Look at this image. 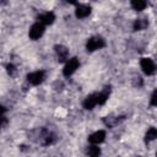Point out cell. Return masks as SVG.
<instances>
[{"instance_id":"cell-1","label":"cell","mask_w":157,"mask_h":157,"mask_svg":"<svg viewBox=\"0 0 157 157\" xmlns=\"http://www.w3.org/2000/svg\"><path fill=\"white\" fill-rule=\"evenodd\" d=\"M103 47H105V42L102 37H98V36H94V37H91L87 43H86V49L87 52H94V50H98V49H102Z\"/></svg>"},{"instance_id":"cell-2","label":"cell","mask_w":157,"mask_h":157,"mask_svg":"<svg viewBox=\"0 0 157 157\" xmlns=\"http://www.w3.org/2000/svg\"><path fill=\"white\" fill-rule=\"evenodd\" d=\"M80 66V61L77 58H71V59H67L66 63H65V66L63 69V74L65 76H71Z\"/></svg>"},{"instance_id":"cell-3","label":"cell","mask_w":157,"mask_h":157,"mask_svg":"<svg viewBox=\"0 0 157 157\" xmlns=\"http://www.w3.org/2000/svg\"><path fill=\"white\" fill-rule=\"evenodd\" d=\"M44 31H45V27H44L42 23L36 22V23H33V25L31 26L29 32H28V36H29V38H31V39L37 40V39H39V38L43 36Z\"/></svg>"},{"instance_id":"cell-4","label":"cell","mask_w":157,"mask_h":157,"mask_svg":"<svg viewBox=\"0 0 157 157\" xmlns=\"http://www.w3.org/2000/svg\"><path fill=\"white\" fill-rule=\"evenodd\" d=\"M140 66L142 69V71L146 74V75H153L155 71H156V65L153 63L152 59L150 58H142L141 61H140Z\"/></svg>"},{"instance_id":"cell-5","label":"cell","mask_w":157,"mask_h":157,"mask_svg":"<svg viewBox=\"0 0 157 157\" xmlns=\"http://www.w3.org/2000/svg\"><path fill=\"white\" fill-rule=\"evenodd\" d=\"M44 80V71L42 70H38V71H33L31 74L27 75V81L28 83L33 85V86H37L39 83H42V81Z\"/></svg>"},{"instance_id":"cell-6","label":"cell","mask_w":157,"mask_h":157,"mask_svg":"<svg viewBox=\"0 0 157 157\" xmlns=\"http://www.w3.org/2000/svg\"><path fill=\"white\" fill-rule=\"evenodd\" d=\"M54 20H55V15L52 11H45L38 16V22L42 23L44 27L48 25H52L54 22Z\"/></svg>"},{"instance_id":"cell-7","label":"cell","mask_w":157,"mask_h":157,"mask_svg":"<svg viewBox=\"0 0 157 157\" xmlns=\"http://www.w3.org/2000/svg\"><path fill=\"white\" fill-rule=\"evenodd\" d=\"M105 139V131L104 130H98V131H94L93 134H91L88 136V141L92 144V145H99L101 142H103Z\"/></svg>"},{"instance_id":"cell-8","label":"cell","mask_w":157,"mask_h":157,"mask_svg":"<svg viewBox=\"0 0 157 157\" xmlns=\"http://www.w3.org/2000/svg\"><path fill=\"white\" fill-rule=\"evenodd\" d=\"M91 13V7L88 5L85 4H77L76 10H75V15L77 18H85Z\"/></svg>"},{"instance_id":"cell-9","label":"cell","mask_w":157,"mask_h":157,"mask_svg":"<svg viewBox=\"0 0 157 157\" xmlns=\"http://www.w3.org/2000/svg\"><path fill=\"white\" fill-rule=\"evenodd\" d=\"M55 54L59 61H66L69 59V50L64 45H55Z\"/></svg>"},{"instance_id":"cell-10","label":"cell","mask_w":157,"mask_h":157,"mask_svg":"<svg viewBox=\"0 0 157 157\" xmlns=\"http://www.w3.org/2000/svg\"><path fill=\"white\" fill-rule=\"evenodd\" d=\"M83 108L85 109H93L97 105V93L88 94L83 101Z\"/></svg>"},{"instance_id":"cell-11","label":"cell","mask_w":157,"mask_h":157,"mask_svg":"<svg viewBox=\"0 0 157 157\" xmlns=\"http://www.w3.org/2000/svg\"><path fill=\"white\" fill-rule=\"evenodd\" d=\"M109 93H110V88H109V87H105L103 91L97 92V104H98V105H103V104L108 101Z\"/></svg>"},{"instance_id":"cell-12","label":"cell","mask_w":157,"mask_h":157,"mask_svg":"<svg viewBox=\"0 0 157 157\" xmlns=\"http://www.w3.org/2000/svg\"><path fill=\"white\" fill-rule=\"evenodd\" d=\"M86 155L88 157H99L101 155V148L98 147V145H91L86 148Z\"/></svg>"},{"instance_id":"cell-13","label":"cell","mask_w":157,"mask_h":157,"mask_svg":"<svg viewBox=\"0 0 157 157\" xmlns=\"http://www.w3.org/2000/svg\"><path fill=\"white\" fill-rule=\"evenodd\" d=\"M147 26H148V21H147L146 18H137V20L134 22V29H136V31L145 29Z\"/></svg>"},{"instance_id":"cell-14","label":"cell","mask_w":157,"mask_h":157,"mask_svg":"<svg viewBox=\"0 0 157 157\" xmlns=\"http://www.w3.org/2000/svg\"><path fill=\"white\" fill-rule=\"evenodd\" d=\"M156 137H157V130H156V128H150V129L147 130L146 135H145V141H146V142H151V141H153Z\"/></svg>"},{"instance_id":"cell-15","label":"cell","mask_w":157,"mask_h":157,"mask_svg":"<svg viewBox=\"0 0 157 157\" xmlns=\"http://www.w3.org/2000/svg\"><path fill=\"white\" fill-rule=\"evenodd\" d=\"M131 6H132L135 10L141 11V10H144V9L147 6V4H146L145 1H140V0H137V1H131Z\"/></svg>"},{"instance_id":"cell-16","label":"cell","mask_w":157,"mask_h":157,"mask_svg":"<svg viewBox=\"0 0 157 157\" xmlns=\"http://www.w3.org/2000/svg\"><path fill=\"white\" fill-rule=\"evenodd\" d=\"M156 97H157V91L155 90V91L152 92V96H151V105H153V107L157 104V102H156L157 98H156Z\"/></svg>"},{"instance_id":"cell-17","label":"cell","mask_w":157,"mask_h":157,"mask_svg":"<svg viewBox=\"0 0 157 157\" xmlns=\"http://www.w3.org/2000/svg\"><path fill=\"white\" fill-rule=\"evenodd\" d=\"M6 67H7V72H9V74H10L11 76H12V75H13V74L16 72V69H15V66H13L12 64H9V65H7Z\"/></svg>"},{"instance_id":"cell-18","label":"cell","mask_w":157,"mask_h":157,"mask_svg":"<svg viewBox=\"0 0 157 157\" xmlns=\"http://www.w3.org/2000/svg\"><path fill=\"white\" fill-rule=\"evenodd\" d=\"M7 124V119L4 117V115H0V128H2L4 125Z\"/></svg>"},{"instance_id":"cell-19","label":"cell","mask_w":157,"mask_h":157,"mask_svg":"<svg viewBox=\"0 0 157 157\" xmlns=\"http://www.w3.org/2000/svg\"><path fill=\"white\" fill-rule=\"evenodd\" d=\"M6 112V108L4 107V105H1L0 104V115H4V113Z\"/></svg>"}]
</instances>
